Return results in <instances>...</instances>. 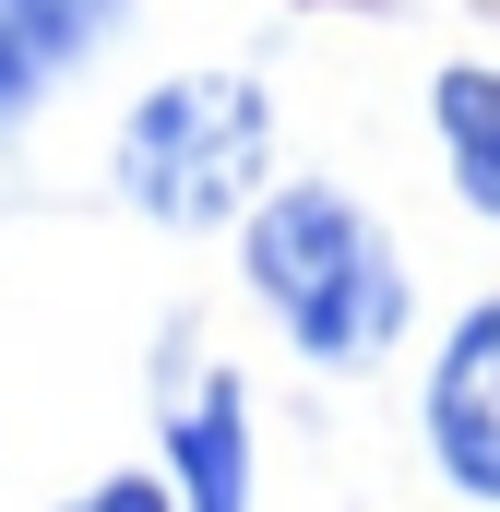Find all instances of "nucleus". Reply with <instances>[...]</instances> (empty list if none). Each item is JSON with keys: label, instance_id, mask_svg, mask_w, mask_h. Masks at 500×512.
Returning a JSON list of instances; mask_svg holds the SVG:
<instances>
[{"label": "nucleus", "instance_id": "f03ea898", "mask_svg": "<svg viewBox=\"0 0 500 512\" xmlns=\"http://www.w3.org/2000/svg\"><path fill=\"white\" fill-rule=\"evenodd\" d=\"M262 155H274L262 84L250 72H179L120 120V191L155 227H227L262 191Z\"/></svg>", "mask_w": 500, "mask_h": 512}, {"label": "nucleus", "instance_id": "f257e3e1", "mask_svg": "<svg viewBox=\"0 0 500 512\" xmlns=\"http://www.w3.org/2000/svg\"><path fill=\"white\" fill-rule=\"evenodd\" d=\"M239 274H250V298L286 322V346L322 358V370H370L405 334V262L381 239V215L346 203L334 179H298V191L250 203Z\"/></svg>", "mask_w": 500, "mask_h": 512}, {"label": "nucleus", "instance_id": "39448f33", "mask_svg": "<svg viewBox=\"0 0 500 512\" xmlns=\"http://www.w3.org/2000/svg\"><path fill=\"white\" fill-rule=\"evenodd\" d=\"M429 120H441V155H453V191L500 227V72L453 60V72L429 84Z\"/></svg>", "mask_w": 500, "mask_h": 512}, {"label": "nucleus", "instance_id": "0eeeda50", "mask_svg": "<svg viewBox=\"0 0 500 512\" xmlns=\"http://www.w3.org/2000/svg\"><path fill=\"white\" fill-rule=\"evenodd\" d=\"M48 84H60V72H48V60H36V48H24V24H12V12H0V131L24 120V108H36V96H48Z\"/></svg>", "mask_w": 500, "mask_h": 512}, {"label": "nucleus", "instance_id": "6e6552de", "mask_svg": "<svg viewBox=\"0 0 500 512\" xmlns=\"http://www.w3.org/2000/svg\"><path fill=\"white\" fill-rule=\"evenodd\" d=\"M72 512H179V501H167L155 477H108V489H84Z\"/></svg>", "mask_w": 500, "mask_h": 512}, {"label": "nucleus", "instance_id": "7ed1b4c3", "mask_svg": "<svg viewBox=\"0 0 500 512\" xmlns=\"http://www.w3.org/2000/svg\"><path fill=\"white\" fill-rule=\"evenodd\" d=\"M429 453H441L453 489L500 501V298L453 322V346L429 370Z\"/></svg>", "mask_w": 500, "mask_h": 512}, {"label": "nucleus", "instance_id": "423d86ee", "mask_svg": "<svg viewBox=\"0 0 500 512\" xmlns=\"http://www.w3.org/2000/svg\"><path fill=\"white\" fill-rule=\"evenodd\" d=\"M0 12L24 24V48H36L48 72H84V60L120 36V12H131V0H0Z\"/></svg>", "mask_w": 500, "mask_h": 512}, {"label": "nucleus", "instance_id": "20e7f679", "mask_svg": "<svg viewBox=\"0 0 500 512\" xmlns=\"http://www.w3.org/2000/svg\"><path fill=\"white\" fill-rule=\"evenodd\" d=\"M167 465H179V512H250V405L239 382H215L179 429H167Z\"/></svg>", "mask_w": 500, "mask_h": 512}]
</instances>
